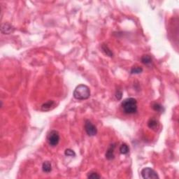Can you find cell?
<instances>
[{
	"instance_id": "cell-1",
	"label": "cell",
	"mask_w": 179,
	"mask_h": 179,
	"mask_svg": "<svg viewBox=\"0 0 179 179\" xmlns=\"http://www.w3.org/2000/svg\"><path fill=\"white\" fill-rule=\"evenodd\" d=\"M123 111L126 114H134L137 112V101L134 98L129 97L124 99L121 103Z\"/></svg>"
},
{
	"instance_id": "cell-2",
	"label": "cell",
	"mask_w": 179,
	"mask_h": 179,
	"mask_svg": "<svg viewBox=\"0 0 179 179\" xmlns=\"http://www.w3.org/2000/svg\"><path fill=\"white\" fill-rule=\"evenodd\" d=\"M90 88L83 84L78 85L74 91V97L78 100L88 99L90 97Z\"/></svg>"
},
{
	"instance_id": "cell-3",
	"label": "cell",
	"mask_w": 179,
	"mask_h": 179,
	"mask_svg": "<svg viewBox=\"0 0 179 179\" xmlns=\"http://www.w3.org/2000/svg\"><path fill=\"white\" fill-rule=\"evenodd\" d=\"M47 140L50 146H52V147L57 146L60 140V134L56 130H51L48 134Z\"/></svg>"
},
{
	"instance_id": "cell-4",
	"label": "cell",
	"mask_w": 179,
	"mask_h": 179,
	"mask_svg": "<svg viewBox=\"0 0 179 179\" xmlns=\"http://www.w3.org/2000/svg\"><path fill=\"white\" fill-rule=\"evenodd\" d=\"M141 174L142 178L144 179H156L160 178L157 172L150 167H146L143 169L141 172Z\"/></svg>"
},
{
	"instance_id": "cell-5",
	"label": "cell",
	"mask_w": 179,
	"mask_h": 179,
	"mask_svg": "<svg viewBox=\"0 0 179 179\" xmlns=\"http://www.w3.org/2000/svg\"><path fill=\"white\" fill-rule=\"evenodd\" d=\"M85 130L87 134L90 137H94L97 134V129L96 126L89 120H86L85 122Z\"/></svg>"
},
{
	"instance_id": "cell-6",
	"label": "cell",
	"mask_w": 179,
	"mask_h": 179,
	"mask_svg": "<svg viewBox=\"0 0 179 179\" xmlns=\"http://www.w3.org/2000/svg\"><path fill=\"white\" fill-rule=\"evenodd\" d=\"M116 144H111L109 146H108L107 150H106V158L108 160H112L114 159L115 155H114V150L115 148H116Z\"/></svg>"
},
{
	"instance_id": "cell-7",
	"label": "cell",
	"mask_w": 179,
	"mask_h": 179,
	"mask_svg": "<svg viewBox=\"0 0 179 179\" xmlns=\"http://www.w3.org/2000/svg\"><path fill=\"white\" fill-rule=\"evenodd\" d=\"M56 106V103L53 100H48L46 102L44 103L42 106V111H49L53 109Z\"/></svg>"
},
{
	"instance_id": "cell-8",
	"label": "cell",
	"mask_w": 179,
	"mask_h": 179,
	"mask_svg": "<svg viewBox=\"0 0 179 179\" xmlns=\"http://www.w3.org/2000/svg\"><path fill=\"white\" fill-rule=\"evenodd\" d=\"M14 30V27L9 23H4L1 25V32L2 34H9L12 33Z\"/></svg>"
},
{
	"instance_id": "cell-9",
	"label": "cell",
	"mask_w": 179,
	"mask_h": 179,
	"mask_svg": "<svg viewBox=\"0 0 179 179\" xmlns=\"http://www.w3.org/2000/svg\"><path fill=\"white\" fill-rule=\"evenodd\" d=\"M148 127L152 130L156 131L159 127V123L155 118H152L148 122Z\"/></svg>"
},
{
	"instance_id": "cell-10",
	"label": "cell",
	"mask_w": 179,
	"mask_h": 179,
	"mask_svg": "<svg viewBox=\"0 0 179 179\" xmlns=\"http://www.w3.org/2000/svg\"><path fill=\"white\" fill-rule=\"evenodd\" d=\"M42 170L45 173H50L52 171V165L50 162L45 161L42 165Z\"/></svg>"
},
{
	"instance_id": "cell-11",
	"label": "cell",
	"mask_w": 179,
	"mask_h": 179,
	"mask_svg": "<svg viewBox=\"0 0 179 179\" xmlns=\"http://www.w3.org/2000/svg\"><path fill=\"white\" fill-rule=\"evenodd\" d=\"M141 60H142V63L146 65H150L152 62V57L149 55H144L141 58Z\"/></svg>"
},
{
	"instance_id": "cell-12",
	"label": "cell",
	"mask_w": 179,
	"mask_h": 179,
	"mask_svg": "<svg viewBox=\"0 0 179 179\" xmlns=\"http://www.w3.org/2000/svg\"><path fill=\"white\" fill-rule=\"evenodd\" d=\"M101 50H102L103 52H104L105 55H106L107 56L111 57H112L113 56V52L111 51V49L108 48L107 44H103L102 45H101Z\"/></svg>"
},
{
	"instance_id": "cell-13",
	"label": "cell",
	"mask_w": 179,
	"mask_h": 179,
	"mask_svg": "<svg viewBox=\"0 0 179 179\" xmlns=\"http://www.w3.org/2000/svg\"><path fill=\"white\" fill-rule=\"evenodd\" d=\"M129 147L128 146L127 144H123L122 145L120 146V152L121 154H123V155H126L129 152Z\"/></svg>"
},
{
	"instance_id": "cell-14",
	"label": "cell",
	"mask_w": 179,
	"mask_h": 179,
	"mask_svg": "<svg viewBox=\"0 0 179 179\" xmlns=\"http://www.w3.org/2000/svg\"><path fill=\"white\" fill-rule=\"evenodd\" d=\"M143 71V68L139 66H134L131 69L130 73L132 74H139Z\"/></svg>"
},
{
	"instance_id": "cell-15",
	"label": "cell",
	"mask_w": 179,
	"mask_h": 179,
	"mask_svg": "<svg viewBox=\"0 0 179 179\" xmlns=\"http://www.w3.org/2000/svg\"><path fill=\"white\" fill-rule=\"evenodd\" d=\"M152 109L155 111H158V112H162V111H164L163 106L162 105L158 104V103H154L152 106Z\"/></svg>"
},
{
	"instance_id": "cell-16",
	"label": "cell",
	"mask_w": 179,
	"mask_h": 179,
	"mask_svg": "<svg viewBox=\"0 0 179 179\" xmlns=\"http://www.w3.org/2000/svg\"><path fill=\"white\" fill-rule=\"evenodd\" d=\"M88 178H93V179H97V178H100L101 176L99 175V174L95 172H89L88 174Z\"/></svg>"
},
{
	"instance_id": "cell-17",
	"label": "cell",
	"mask_w": 179,
	"mask_h": 179,
	"mask_svg": "<svg viewBox=\"0 0 179 179\" xmlns=\"http://www.w3.org/2000/svg\"><path fill=\"white\" fill-rule=\"evenodd\" d=\"M65 155L66 156H68V157H75L76 153L74 151L71 150V149L67 148L65 151Z\"/></svg>"
},
{
	"instance_id": "cell-18",
	"label": "cell",
	"mask_w": 179,
	"mask_h": 179,
	"mask_svg": "<svg viewBox=\"0 0 179 179\" xmlns=\"http://www.w3.org/2000/svg\"><path fill=\"white\" fill-rule=\"evenodd\" d=\"M122 95H123L122 91H120V90H118V91L116 92V98H117L118 100L122 99Z\"/></svg>"
}]
</instances>
